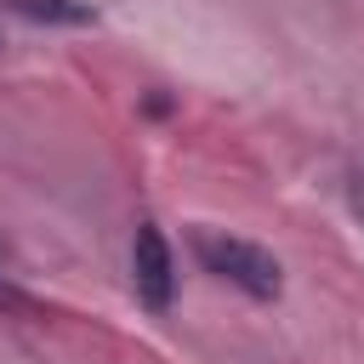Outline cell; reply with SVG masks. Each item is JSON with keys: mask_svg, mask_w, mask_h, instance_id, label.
Segmentation results:
<instances>
[{"mask_svg": "<svg viewBox=\"0 0 364 364\" xmlns=\"http://www.w3.org/2000/svg\"><path fill=\"white\" fill-rule=\"evenodd\" d=\"M17 301H23V296H17V290H11L6 279H0V307H17Z\"/></svg>", "mask_w": 364, "mask_h": 364, "instance_id": "5b68a950", "label": "cell"}, {"mask_svg": "<svg viewBox=\"0 0 364 364\" xmlns=\"http://www.w3.org/2000/svg\"><path fill=\"white\" fill-rule=\"evenodd\" d=\"M193 256H199L205 273L228 279L233 290H245V296H256V301H273V296L284 290L273 250H262V245H250V239H239V233L199 228V233H193Z\"/></svg>", "mask_w": 364, "mask_h": 364, "instance_id": "6da1fadb", "label": "cell"}, {"mask_svg": "<svg viewBox=\"0 0 364 364\" xmlns=\"http://www.w3.org/2000/svg\"><path fill=\"white\" fill-rule=\"evenodd\" d=\"M131 284H136V296L154 313H165L171 296H176V262H171V245H165V233L154 222H136V239H131Z\"/></svg>", "mask_w": 364, "mask_h": 364, "instance_id": "7a4b0ae2", "label": "cell"}, {"mask_svg": "<svg viewBox=\"0 0 364 364\" xmlns=\"http://www.w3.org/2000/svg\"><path fill=\"white\" fill-rule=\"evenodd\" d=\"M347 205H353V216H364V171L347 182Z\"/></svg>", "mask_w": 364, "mask_h": 364, "instance_id": "277c9868", "label": "cell"}, {"mask_svg": "<svg viewBox=\"0 0 364 364\" xmlns=\"http://www.w3.org/2000/svg\"><path fill=\"white\" fill-rule=\"evenodd\" d=\"M0 11H11L23 23H51V28H91L97 23L91 0H0Z\"/></svg>", "mask_w": 364, "mask_h": 364, "instance_id": "3957f363", "label": "cell"}]
</instances>
